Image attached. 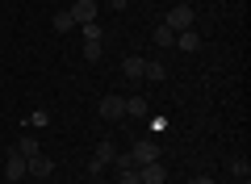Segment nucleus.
<instances>
[{
  "label": "nucleus",
  "instance_id": "obj_1",
  "mask_svg": "<svg viewBox=\"0 0 251 184\" xmlns=\"http://www.w3.org/2000/svg\"><path fill=\"white\" fill-rule=\"evenodd\" d=\"M193 21H197L193 4H172V9H168V17H163V26H168L172 34H180V29H193Z\"/></svg>",
  "mask_w": 251,
  "mask_h": 184
},
{
  "label": "nucleus",
  "instance_id": "obj_2",
  "mask_svg": "<svg viewBox=\"0 0 251 184\" xmlns=\"http://www.w3.org/2000/svg\"><path fill=\"white\" fill-rule=\"evenodd\" d=\"M100 117H105V122H122L126 117V97L122 92H109V97H100Z\"/></svg>",
  "mask_w": 251,
  "mask_h": 184
},
{
  "label": "nucleus",
  "instance_id": "obj_3",
  "mask_svg": "<svg viewBox=\"0 0 251 184\" xmlns=\"http://www.w3.org/2000/svg\"><path fill=\"white\" fill-rule=\"evenodd\" d=\"M130 159H134V167L155 163V159H159V147H155V138H138L134 147H130Z\"/></svg>",
  "mask_w": 251,
  "mask_h": 184
},
{
  "label": "nucleus",
  "instance_id": "obj_4",
  "mask_svg": "<svg viewBox=\"0 0 251 184\" xmlns=\"http://www.w3.org/2000/svg\"><path fill=\"white\" fill-rule=\"evenodd\" d=\"M67 13H72L75 26H88V21H97V0H75Z\"/></svg>",
  "mask_w": 251,
  "mask_h": 184
},
{
  "label": "nucleus",
  "instance_id": "obj_5",
  "mask_svg": "<svg viewBox=\"0 0 251 184\" xmlns=\"http://www.w3.org/2000/svg\"><path fill=\"white\" fill-rule=\"evenodd\" d=\"M168 180V172H163V163L155 159V163H143L138 167V184H163Z\"/></svg>",
  "mask_w": 251,
  "mask_h": 184
},
{
  "label": "nucleus",
  "instance_id": "obj_6",
  "mask_svg": "<svg viewBox=\"0 0 251 184\" xmlns=\"http://www.w3.org/2000/svg\"><path fill=\"white\" fill-rule=\"evenodd\" d=\"M50 172H54V159H46V155H34V159H25V176H38V180H46Z\"/></svg>",
  "mask_w": 251,
  "mask_h": 184
},
{
  "label": "nucleus",
  "instance_id": "obj_7",
  "mask_svg": "<svg viewBox=\"0 0 251 184\" xmlns=\"http://www.w3.org/2000/svg\"><path fill=\"white\" fill-rule=\"evenodd\" d=\"M4 176H9V184L25 176V155H17V147H13V151H9V159H4Z\"/></svg>",
  "mask_w": 251,
  "mask_h": 184
},
{
  "label": "nucleus",
  "instance_id": "obj_8",
  "mask_svg": "<svg viewBox=\"0 0 251 184\" xmlns=\"http://www.w3.org/2000/svg\"><path fill=\"white\" fill-rule=\"evenodd\" d=\"M176 46H180L184 54H197V51H201V34H197V29H180V34H176Z\"/></svg>",
  "mask_w": 251,
  "mask_h": 184
},
{
  "label": "nucleus",
  "instance_id": "obj_9",
  "mask_svg": "<svg viewBox=\"0 0 251 184\" xmlns=\"http://www.w3.org/2000/svg\"><path fill=\"white\" fill-rule=\"evenodd\" d=\"M143 67H147V59H138V54H126L122 59V76L126 79H143Z\"/></svg>",
  "mask_w": 251,
  "mask_h": 184
},
{
  "label": "nucleus",
  "instance_id": "obj_10",
  "mask_svg": "<svg viewBox=\"0 0 251 184\" xmlns=\"http://www.w3.org/2000/svg\"><path fill=\"white\" fill-rule=\"evenodd\" d=\"M17 155H25V159L42 155V147H38V138H34V134H21V138H17Z\"/></svg>",
  "mask_w": 251,
  "mask_h": 184
},
{
  "label": "nucleus",
  "instance_id": "obj_11",
  "mask_svg": "<svg viewBox=\"0 0 251 184\" xmlns=\"http://www.w3.org/2000/svg\"><path fill=\"white\" fill-rule=\"evenodd\" d=\"M50 26H54V34H72L75 21H72V13H67V9H59V13L50 17Z\"/></svg>",
  "mask_w": 251,
  "mask_h": 184
},
{
  "label": "nucleus",
  "instance_id": "obj_12",
  "mask_svg": "<svg viewBox=\"0 0 251 184\" xmlns=\"http://www.w3.org/2000/svg\"><path fill=\"white\" fill-rule=\"evenodd\" d=\"M151 109H147L143 97H126V117H147Z\"/></svg>",
  "mask_w": 251,
  "mask_h": 184
},
{
  "label": "nucleus",
  "instance_id": "obj_13",
  "mask_svg": "<svg viewBox=\"0 0 251 184\" xmlns=\"http://www.w3.org/2000/svg\"><path fill=\"white\" fill-rule=\"evenodd\" d=\"M143 76H147V79H168V67H163L159 59H147V67H143Z\"/></svg>",
  "mask_w": 251,
  "mask_h": 184
},
{
  "label": "nucleus",
  "instance_id": "obj_14",
  "mask_svg": "<svg viewBox=\"0 0 251 184\" xmlns=\"http://www.w3.org/2000/svg\"><path fill=\"white\" fill-rule=\"evenodd\" d=\"M230 176L234 180H251V163L247 159H230Z\"/></svg>",
  "mask_w": 251,
  "mask_h": 184
},
{
  "label": "nucleus",
  "instance_id": "obj_15",
  "mask_svg": "<svg viewBox=\"0 0 251 184\" xmlns=\"http://www.w3.org/2000/svg\"><path fill=\"white\" fill-rule=\"evenodd\" d=\"M151 38H155V46H176V34H172L168 26H155V34H151Z\"/></svg>",
  "mask_w": 251,
  "mask_h": 184
},
{
  "label": "nucleus",
  "instance_id": "obj_16",
  "mask_svg": "<svg viewBox=\"0 0 251 184\" xmlns=\"http://www.w3.org/2000/svg\"><path fill=\"white\" fill-rule=\"evenodd\" d=\"M84 29V42H100V38H105V29L97 26V21H88V26H80Z\"/></svg>",
  "mask_w": 251,
  "mask_h": 184
},
{
  "label": "nucleus",
  "instance_id": "obj_17",
  "mask_svg": "<svg viewBox=\"0 0 251 184\" xmlns=\"http://www.w3.org/2000/svg\"><path fill=\"white\" fill-rule=\"evenodd\" d=\"M117 184H138V167H117Z\"/></svg>",
  "mask_w": 251,
  "mask_h": 184
},
{
  "label": "nucleus",
  "instance_id": "obj_18",
  "mask_svg": "<svg viewBox=\"0 0 251 184\" xmlns=\"http://www.w3.org/2000/svg\"><path fill=\"white\" fill-rule=\"evenodd\" d=\"M113 155H117L113 142H100V147H97V159H100V163H113Z\"/></svg>",
  "mask_w": 251,
  "mask_h": 184
},
{
  "label": "nucleus",
  "instance_id": "obj_19",
  "mask_svg": "<svg viewBox=\"0 0 251 184\" xmlns=\"http://www.w3.org/2000/svg\"><path fill=\"white\" fill-rule=\"evenodd\" d=\"M100 51H105L100 42H84V59H88V63H97V59H100Z\"/></svg>",
  "mask_w": 251,
  "mask_h": 184
},
{
  "label": "nucleus",
  "instance_id": "obj_20",
  "mask_svg": "<svg viewBox=\"0 0 251 184\" xmlns=\"http://www.w3.org/2000/svg\"><path fill=\"white\" fill-rule=\"evenodd\" d=\"M25 126H50V113H46V109H38V113H29Z\"/></svg>",
  "mask_w": 251,
  "mask_h": 184
},
{
  "label": "nucleus",
  "instance_id": "obj_21",
  "mask_svg": "<svg viewBox=\"0 0 251 184\" xmlns=\"http://www.w3.org/2000/svg\"><path fill=\"white\" fill-rule=\"evenodd\" d=\"M126 4H130V0H109V9H117V13H122Z\"/></svg>",
  "mask_w": 251,
  "mask_h": 184
},
{
  "label": "nucleus",
  "instance_id": "obj_22",
  "mask_svg": "<svg viewBox=\"0 0 251 184\" xmlns=\"http://www.w3.org/2000/svg\"><path fill=\"white\" fill-rule=\"evenodd\" d=\"M193 184H214V180H209V176H197V180H193Z\"/></svg>",
  "mask_w": 251,
  "mask_h": 184
},
{
  "label": "nucleus",
  "instance_id": "obj_23",
  "mask_svg": "<svg viewBox=\"0 0 251 184\" xmlns=\"http://www.w3.org/2000/svg\"><path fill=\"white\" fill-rule=\"evenodd\" d=\"M234 184H251V180H234Z\"/></svg>",
  "mask_w": 251,
  "mask_h": 184
}]
</instances>
